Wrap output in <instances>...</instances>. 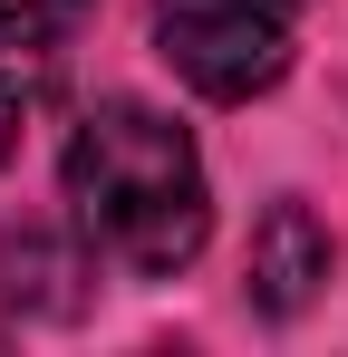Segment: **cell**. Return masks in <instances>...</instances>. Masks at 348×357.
I'll return each instance as SVG.
<instances>
[{"mask_svg": "<svg viewBox=\"0 0 348 357\" xmlns=\"http://www.w3.org/2000/svg\"><path fill=\"white\" fill-rule=\"evenodd\" d=\"M10 145H20V87L0 77V165H10Z\"/></svg>", "mask_w": 348, "mask_h": 357, "instance_id": "5b68a950", "label": "cell"}, {"mask_svg": "<svg viewBox=\"0 0 348 357\" xmlns=\"http://www.w3.org/2000/svg\"><path fill=\"white\" fill-rule=\"evenodd\" d=\"M78 10H87V0H0V39H10V49H39L58 29H78Z\"/></svg>", "mask_w": 348, "mask_h": 357, "instance_id": "277c9868", "label": "cell"}, {"mask_svg": "<svg viewBox=\"0 0 348 357\" xmlns=\"http://www.w3.org/2000/svg\"><path fill=\"white\" fill-rule=\"evenodd\" d=\"M329 271H339V241H329V222L300 203V193H281L261 222H252V309L261 319H300L310 299L329 290Z\"/></svg>", "mask_w": 348, "mask_h": 357, "instance_id": "3957f363", "label": "cell"}, {"mask_svg": "<svg viewBox=\"0 0 348 357\" xmlns=\"http://www.w3.org/2000/svg\"><path fill=\"white\" fill-rule=\"evenodd\" d=\"M290 39H300V0H155L165 68L213 107H242V97L281 87Z\"/></svg>", "mask_w": 348, "mask_h": 357, "instance_id": "7a4b0ae2", "label": "cell"}, {"mask_svg": "<svg viewBox=\"0 0 348 357\" xmlns=\"http://www.w3.org/2000/svg\"><path fill=\"white\" fill-rule=\"evenodd\" d=\"M68 213L97 261L136 271V280H174L203 232H213V183H203V155L194 135L145 107V97H107L87 107L78 135H68Z\"/></svg>", "mask_w": 348, "mask_h": 357, "instance_id": "6da1fadb", "label": "cell"}]
</instances>
